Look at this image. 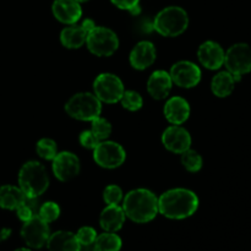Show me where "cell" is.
Returning a JSON list of instances; mask_svg holds the SVG:
<instances>
[{
    "label": "cell",
    "instance_id": "1",
    "mask_svg": "<svg viewBox=\"0 0 251 251\" xmlns=\"http://www.w3.org/2000/svg\"><path fill=\"white\" fill-rule=\"evenodd\" d=\"M198 207L199 198L189 189H171L158 198V212L171 220L190 217L196 212Z\"/></svg>",
    "mask_w": 251,
    "mask_h": 251
},
{
    "label": "cell",
    "instance_id": "2",
    "mask_svg": "<svg viewBox=\"0 0 251 251\" xmlns=\"http://www.w3.org/2000/svg\"><path fill=\"white\" fill-rule=\"evenodd\" d=\"M122 207L132 222H151L158 213V198L149 189H135L123 199Z\"/></svg>",
    "mask_w": 251,
    "mask_h": 251
},
{
    "label": "cell",
    "instance_id": "3",
    "mask_svg": "<svg viewBox=\"0 0 251 251\" xmlns=\"http://www.w3.org/2000/svg\"><path fill=\"white\" fill-rule=\"evenodd\" d=\"M19 186L28 198H38L49 186L46 167L37 161L26 162L20 168Z\"/></svg>",
    "mask_w": 251,
    "mask_h": 251
},
{
    "label": "cell",
    "instance_id": "4",
    "mask_svg": "<svg viewBox=\"0 0 251 251\" xmlns=\"http://www.w3.org/2000/svg\"><path fill=\"white\" fill-rule=\"evenodd\" d=\"M189 26L188 12L180 6H168L154 17L153 29L164 37H176L186 31Z\"/></svg>",
    "mask_w": 251,
    "mask_h": 251
},
{
    "label": "cell",
    "instance_id": "5",
    "mask_svg": "<svg viewBox=\"0 0 251 251\" xmlns=\"http://www.w3.org/2000/svg\"><path fill=\"white\" fill-rule=\"evenodd\" d=\"M65 110L71 118L81 122H92L102 112V102L95 93L80 92L66 102Z\"/></svg>",
    "mask_w": 251,
    "mask_h": 251
},
{
    "label": "cell",
    "instance_id": "6",
    "mask_svg": "<svg viewBox=\"0 0 251 251\" xmlns=\"http://www.w3.org/2000/svg\"><path fill=\"white\" fill-rule=\"evenodd\" d=\"M86 44L93 55L110 56L119 48V38L117 33L108 27L96 26L88 32Z\"/></svg>",
    "mask_w": 251,
    "mask_h": 251
},
{
    "label": "cell",
    "instance_id": "7",
    "mask_svg": "<svg viewBox=\"0 0 251 251\" xmlns=\"http://www.w3.org/2000/svg\"><path fill=\"white\" fill-rule=\"evenodd\" d=\"M225 65L237 82L242 80L243 75L251 73V46L242 42L229 47L226 51Z\"/></svg>",
    "mask_w": 251,
    "mask_h": 251
},
{
    "label": "cell",
    "instance_id": "8",
    "mask_svg": "<svg viewBox=\"0 0 251 251\" xmlns=\"http://www.w3.org/2000/svg\"><path fill=\"white\" fill-rule=\"evenodd\" d=\"M125 88L123 81L117 75L110 73H103L96 77L93 82V93L100 102L113 103L119 102Z\"/></svg>",
    "mask_w": 251,
    "mask_h": 251
},
{
    "label": "cell",
    "instance_id": "9",
    "mask_svg": "<svg viewBox=\"0 0 251 251\" xmlns=\"http://www.w3.org/2000/svg\"><path fill=\"white\" fill-rule=\"evenodd\" d=\"M93 159L102 168L114 169L124 163L126 159V152L122 145L103 140L93 150Z\"/></svg>",
    "mask_w": 251,
    "mask_h": 251
},
{
    "label": "cell",
    "instance_id": "10",
    "mask_svg": "<svg viewBox=\"0 0 251 251\" xmlns=\"http://www.w3.org/2000/svg\"><path fill=\"white\" fill-rule=\"evenodd\" d=\"M49 223L44 222L39 216H34L31 220L24 222L21 229V237L32 249H41L48 242L50 237Z\"/></svg>",
    "mask_w": 251,
    "mask_h": 251
},
{
    "label": "cell",
    "instance_id": "11",
    "mask_svg": "<svg viewBox=\"0 0 251 251\" xmlns=\"http://www.w3.org/2000/svg\"><path fill=\"white\" fill-rule=\"evenodd\" d=\"M172 81L183 88H191L201 81V70L196 64L188 60H181L174 64L169 71Z\"/></svg>",
    "mask_w": 251,
    "mask_h": 251
},
{
    "label": "cell",
    "instance_id": "12",
    "mask_svg": "<svg viewBox=\"0 0 251 251\" xmlns=\"http://www.w3.org/2000/svg\"><path fill=\"white\" fill-rule=\"evenodd\" d=\"M51 168H53L54 176L59 180L69 181L77 176V174L80 173V159L73 152H60L54 157Z\"/></svg>",
    "mask_w": 251,
    "mask_h": 251
},
{
    "label": "cell",
    "instance_id": "13",
    "mask_svg": "<svg viewBox=\"0 0 251 251\" xmlns=\"http://www.w3.org/2000/svg\"><path fill=\"white\" fill-rule=\"evenodd\" d=\"M162 144L168 151L181 154L191 146V136L180 125H172L162 134Z\"/></svg>",
    "mask_w": 251,
    "mask_h": 251
},
{
    "label": "cell",
    "instance_id": "14",
    "mask_svg": "<svg viewBox=\"0 0 251 251\" xmlns=\"http://www.w3.org/2000/svg\"><path fill=\"white\" fill-rule=\"evenodd\" d=\"M225 49L217 42L207 41L199 47L198 58L201 65L208 70H218L225 65Z\"/></svg>",
    "mask_w": 251,
    "mask_h": 251
},
{
    "label": "cell",
    "instance_id": "15",
    "mask_svg": "<svg viewBox=\"0 0 251 251\" xmlns=\"http://www.w3.org/2000/svg\"><path fill=\"white\" fill-rule=\"evenodd\" d=\"M156 60V48L150 41L139 42L130 53V65L136 70H145L150 68Z\"/></svg>",
    "mask_w": 251,
    "mask_h": 251
},
{
    "label": "cell",
    "instance_id": "16",
    "mask_svg": "<svg viewBox=\"0 0 251 251\" xmlns=\"http://www.w3.org/2000/svg\"><path fill=\"white\" fill-rule=\"evenodd\" d=\"M54 17L61 24L74 25L82 15L80 2L76 0H55L51 5Z\"/></svg>",
    "mask_w": 251,
    "mask_h": 251
},
{
    "label": "cell",
    "instance_id": "17",
    "mask_svg": "<svg viewBox=\"0 0 251 251\" xmlns=\"http://www.w3.org/2000/svg\"><path fill=\"white\" fill-rule=\"evenodd\" d=\"M189 115H190V105L183 97L174 96L167 100L164 105V117L172 125L184 124L188 120Z\"/></svg>",
    "mask_w": 251,
    "mask_h": 251
},
{
    "label": "cell",
    "instance_id": "18",
    "mask_svg": "<svg viewBox=\"0 0 251 251\" xmlns=\"http://www.w3.org/2000/svg\"><path fill=\"white\" fill-rule=\"evenodd\" d=\"M173 86L169 73L164 70H157L152 73L147 81V91L154 100H164L169 96Z\"/></svg>",
    "mask_w": 251,
    "mask_h": 251
},
{
    "label": "cell",
    "instance_id": "19",
    "mask_svg": "<svg viewBox=\"0 0 251 251\" xmlns=\"http://www.w3.org/2000/svg\"><path fill=\"white\" fill-rule=\"evenodd\" d=\"M124 210L119 205H108L100 216V225L105 232L115 233L123 228L125 223Z\"/></svg>",
    "mask_w": 251,
    "mask_h": 251
},
{
    "label": "cell",
    "instance_id": "20",
    "mask_svg": "<svg viewBox=\"0 0 251 251\" xmlns=\"http://www.w3.org/2000/svg\"><path fill=\"white\" fill-rule=\"evenodd\" d=\"M48 251H81L76 234L66 230H59L53 233L47 242Z\"/></svg>",
    "mask_w": 251,
    "mask_h": 251
},
{
    "label": "cell",
    "instance_id": "21",
    "mask_svg": "<svg viewBox=\"0 0 251 251\" xmlns=\"http://www.w3.org/2000/svg\"><path fill=\"white\" fill-rule=\"evenodd\" d=\"M235 83L237 81L229 71H220L217 75L213 76L212 81H211V90L216 97L226 98L232 95Z\"/></svg>",
    "mask_w": 251,
    "mask_h": 251
},
{
    "label": "cell",
    "instance_id": "22",
    "mask_svg": "<svg viewBox=\"0 0 251 251\" xmlns=\"http://www.w3.org/2000/svg\"><path fill=\"white\" fill-rule=\"evenodd\" d=\"M26 199L20 186L4 185L0 188V207L4 210H16Z\"/></svg>",
    "mask_w": 251,
    "mask_h": 251
},
{
    "label": "cell",
    "instance_id": "23",
    "mask_svg": "<svg viewBox=\"0 0 251 251\" xmlns=\"http://www.w3.org/2000/svg\"><path fill=\"white\" fill-rule=\"evenodd\" d=\"M87 32L81 26L66 27L60 33V42L65 48L78 49L86 43Z\"/></svg>",
    "mask_w": 251,
    "mask_h": 251
},
{
    "label": "cell",
    "instance_id": "24",
    "mask_svg": "<svg viewBox=\"0 0 251 251\" xmlns=\"http://www.w3.org/2000/svg\"><path fill=\"white\" fill-rule=\"evenodd\" d=\"M122 249V239L115 233L105 232L97 235L92 244L93 251H119Z\"/></svg>",
    "mask_w": 251,
    "mask_h": 251
},
{
    "label": "cell",
    "instance_id": "25",
    "mask_svg": "<svg viewBox=\"0 0 251 251\" xmlns=\"http://www.w3.org/2000/svg\"><path fill=\"white\" fill-rule=\"evenodd\" d=\"M39 211V205L37 198H28L26 196V199L24 200V202L16 208L17 217L22 221V222H26V221L31 220L34 216H38Z\"/></svg>",
    "mask_w": 251,
    "mask_h": 251
},
{
    "label": "cell",
    "instance_id": "26",
    "mask_svg": "<svg viewBox=\"0 0 251 251\" xmlns=\"http://www.w3.org/2000/svg\"><path fill=\"white\" fill-rule=\"evenodd\" d=\"M181 164H183L186 171L195 173V172H199L202 168L203 161L202 157L199 154V152L189 149L181 153Z\"/></svg>",
    "mask_w": 251,
    "mask_h": 251
},
{
    "label": "cell",
    "instance_id": "27",
    "mask_svg": "<svg viewBox=\"0 0 251 251\" xmlns=\"http://www.w3.org/2000/svg\"><path fill=\"white\" fill-rule=\"evenodd\" d=\"M37 153L39 157H42L43 159L47 161H53L54 157L58 153V146H56V142L54 140L48 139V137H44L41 139L37 142Z\"/></svg>",
    "mask_w": 251,
    "mask_h": 251
},
{
    "label": "cell",
    "instance_id": "28",
    "mask_svg": "<svg viewBox=\"0 0 251 251\" xmlns=\"http://www.w3.org/2000/svg\"><path fill=\"white\" fill-rule=\"evenodd\" d=\"M119 102L122 103L125 109L130 110V112H136V110L141 109L144 105V100H142L141 95L132 90L124 91Z\"/></svg>",
    "mask_w": 251,
    "mask_h": 251
},
{
    "label": "cell",
    "instance_id": "29",
    "mask_svg": "<svg viewBox=\"0 0 251 251\" xmlns=\"http://www.w3.org/2000/svg\"><path fill=\"white\" fill-rule=\"evenodd\" d=\"M91 123H92V129H91V131L96 135V137L100 141L107 140L110 136V134H112V124L107 119L98 117L96 119H93Z\"/></svg>",
    "mask_w": 251,
    "mask_h": 251
},
{
    "label": "cell",
    "instance_id": "30",
    "mask_svg": "<svg viewBox=\"0 0 251 251\" xmlns=\"http://www.w3.org/2000/svg\"><path fill=\"white\" fill-rule=\"evenodd\" d=\"M38 216L47 223H51L56 221L60 216V207L58 203L53 202V201H48V202L43 203L39 206Z\"/></svg>",
    "mask_w": 251,
    "mask_h": 251
},
{
    "label": "cell",
    "instance_id": "31",
    "mask_svg": "<svg viewBox=\"0 0 251 251\" xmlns=\"http://www.w3.org/2000/svg\"><path fill=\"white\" fill-rule=\"evenodd\" d=\"M124 196H123V190L118 185L113 184V185H108L104 189L103 193V200L105 201L107 205H119L123 201Z\"/></svg>",
    "mask_w": 251,
    "mask_h": 251
},
{
    "label": "cell",
    "instance_id": "32",
    "mask_svg": "<svg viewBox=\"0 0 251 251\" xmlns=\"http://www.w3.org/2000/svg\"><path fill=\"white\" fill-rule=\"evenodd\" d=\"M76 238L81 247H87V245H92L95 243L96 238H97V232L92 227H82L76 233Z\"/></svg>",
    "mask_w": 251,
    "mask_h": 251
},
{
    "label": "cell",
    "instance_id": "33",
    "mask_svg": "<svg viewBox=\"0 0 251 251\" xmlns=\"http://www.w3.org/2000/svg\"><path fill=\"white\" fill-rule=\"evenodd\" d=\"M78 140H80V144L82 145L85 149H88V150H95L96 146L100 142L91 130H86V131L81 132L80 139Z\"/></svg>",
    "mask_w": 251,
    "mask_h": 251
},
{
    "label": "cell",
    "instance_id": "34",
    "mask_svg": "<svg viewBox=\"0 0 251 251\" xmlns=\"http://www.w3.org/2000/svg\"><path fill=\"white\" fill-rule=\"evenodd\" d=\"M110 1H112L115 6L119 7V9L127 10V11H130L132 7H135L139 5L140 0H110Z\"/></svg>",
    "mask_w": 251,
    "mask_h": 251
},
{
    "label": "cell",
    "instance_id": "35",
    "mask_svg": "<svg viewBox=\"0 0 251 251\" xmlns=\"http://www.w3.org/2000/svg\"><path fill=\"white\" fill-rule=\"evenodd\" d=\"M81 27H82V28L85 29V31L88 33V32H91L93 28H95L96 24H95V21H93V20L86 19L85 21L82 22V25H81Z\"/></svg>",
    "mask_w": 251,
    "mask_h": 251
},
{
    "label": "cell",
    "instance_id": "36",
    "mask_svg": "<svg viewBox=\"0 0 251 251\" xmlns=\"http://www.w3.org/2000/svg\"><path fill=\"white\" fill-rule=\"evenodd\" d=\"M10 234H11V229H9V228H4V229L0 230V242L6 240L10 237Z\"/></svg>",
    "mask_w": 251,
    "mask_h": 251
},
{
    "label": "cell",
    "instance_id": "37",
    "mask_svg": "<svg viewBox=\"0 0 251 251\" xmlns=\"http://www.w3.org/2000/svg\"><path fill=\"white\" fill-rule=\"evenodd\" d=\"M15 251H32V250L27 249V248H21V249H17V250H15Z\"/></svg>",
    "mask_w": 251,
    "mask_h": 251
},
{
    "label": "cell",
    "instance_id": "38",
    "mask_svg": "<svg viewBox=\"0 0 251 251\" xmlns=\"http://www.w3.org/2000/svg\"><path fill=\"white\" fill-rule=\"evenodd\" d=\"M76 1H78V2H86V1H88V0H76Z\"/></svg>",
    "mask_w": 251,
    "mask_h": 251
}]
</instances>
